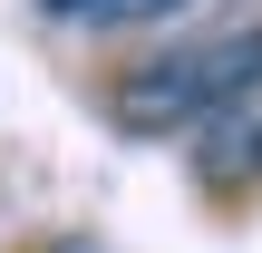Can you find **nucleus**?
<instances>
[{
    "mask_svg": "<svg viewBox=\"0 0 262 253\" xmlns=\"http://www.w3.org/2000/svg\"><path fill=\"white\" fill-rule=\"evenodd\" d=\"M243 78H262V29H224V39H194V49H175V59H146V68H126L117 88H107V127L117 137H146V146H165V137H194Z\"/></svg>",
    "mask_w": 262,
    "mask_h": 253,
    "instance_id": "obj_1",
    "label": "nucleus"
},
{
    "mask_svg": "<svg viewBox=\"0 0 262 253\" xmlns=\"http://www.w3.org/2000/svg\"><path fill=\"white\" fill-rule=\"evenodd\" d=\"M58 20H78V29H126V20H165L175 0H49Z\"/></svg>",
    "mask_w": 262,
    "mask_h": 253,
    "instance_id": "obj_2",
    "label": "nucleus"
},
{
    "mask_svg": "<svg viewBox=\"0 0 262 253\" xmlns=\"http://www.w3.org/2000/svg\"><path fill=\"white\" fill-rule=\"evenodd\" d=\"M49 253H97V244H88V234H58V244H49Z\"/></svg>",
    "mask_w": 262,
    "mask_h": 253,
    "instance_id": "obj_3",
    "label": "nucleus"
}]
</instances>
